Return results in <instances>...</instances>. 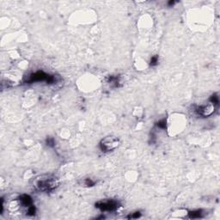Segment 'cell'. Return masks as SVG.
<instances>
[{
	"instance_id": "obj_6",
	"label": "cell",
	"mask_w": 220,
	"mask_h": 220,
	"mask_svg": "<svg viewBox=\"0 0 220 220\" xmlns=\"http://www.w3.org/2000/svg\"><path fill=\"white\" fill-rule=\"evenodd\" d=\"M17 200L20 201L21 205L23 206V207H27L29 208V206H33V199H32L31 196L29 195V194H21L18 197Z\"/></svg>"
},
{
	"instance_id": "obj_4",
	"label": "cell",
	"mask_w": 220,
	"mask_h": 220,
	"mask_svg": "<svg viewBox=\"0 0 220 220\" xmlns=\"http://www.w3.org/2000/svg\"><path fill=\"white\" fill-rule=\"evenodd\" d=\"M120 145V139L115 136L105 137L100 141L99 147L102 152H109L114 150Z\"/></svg>"
},
{
	"instance_id": "obj_3",
	"label": "cell",
	"mask_w": 220,
	"mask_h": 220,
	"mask_svg": "<svg viewBox=\"0 0 220 220\" xmlns=\"http://www.w3.org/2000/svg\"><path fill=\"white\" fill-rule=\"evenodd\" d=\"M120 203L115 199H108L99 200L95 204V208L102 211H115L120 207Z\"/></svg>"
},
{
	"instance_id": "obj_9",
	"label": "cell",
	"mask_w": 220,
	"mask_h": 220,
	"mask_svg": "<svg viewBox=\"0 0 220 220\" xmlns=\"http://www.w3.org/2000/svg\"><path fill=\"white\" fill-rule=\"evenodd\" d=\"M209 102L211 103V104L215 105V106L218 107H219V98L218 95L217 94L211 95L210 96Z\"/></svg>"
},
{
	"instance_id": "obj_8",
	"label": "cell",
	"mask_w": 220,
	"mask_h": 220,
	"mask_svg": "<svg viewBox=\"0 0 220 220\" xmlns=\"http://www.w3.org/2000/svg\"><path fill=\"white\" fill-rule=\"evenodd\" d=\"M188 218L189 219H201L203 218V210L198 209L194 211H188Z\"/></svg>"
},
{
	"instance_id": "obj_11",
	"label": "cell",
	"mask_w": 220,
	"mask_h": 220,
	"mask_svg": "<svg viewBox=\"0 0 220 220\" xmlns=\"http://www.w3.org/2000/svg\"><path fill=\"white\" fill-rule=\"evenodd\" d=\"M159 61V56L158 55H153L150 59V66H156L158 64Z\"/></svg>"
},
{
	"instance_id": "obj_15",
	"label": "cell",
	"mask_w": 220,
	"mask_h": 220,
	"mask_svg": "<svg viewBox=\"0 0 220 220\" xmlns=\"http://www.w3.org/2000/svg\"><path fill=\"white\" fill-rule=\"evenodd\" d=\"M35 213H36V208H35V206L33 205L31 206H29V208H28V211H27V214L29 215V216H34V215H35Z\"/></svg>"
},
{
	"instance_id": "obj_14",
	"label": "cell",
	"mask_w": 220,
	"mask_h": 220,
	"mask_svg": "<svg viewBox=\"0 0 220 220\" xmlns=\"http://www.w3.org/2000/svg\"><path fill=\"white\" fill-rule=\"evenodd\" d=\"M84 185L85 186H87V187H93V186H95V181H93L92 179H90V178H86L85 180H84Z\"/></svg>"
},
{
	"instance_id": "obj_5",
	"label": "cell",
	"mask_w": 220,
	"mask_h": 220,
	"mask_svg": "<svg viewBox=\"0 0 220 220\" xmlns=\"http://www.w3.org/2000/svg\"><path fill=\"white\" fill-rule=\"evenodd\" d=\"M217 107L215 105L211 104V102L207 105H200V106H195L194 108V112L198 116H201V117H208V116L211 115L214 111L215 108Z\"/></svg>"
},
{
	"instance_id": "obj_13",
	"label": "cell",
	"mask_w": 220,
	"mask_h": 220,
	"mask_svg": "<svg viewBox=\"0 0 220 220\" xmlns=\"http://www.w3.org/2000/svg\"><path fill=\"white\" fill-rule=\"evenodd\" d=\"M46 144H47V146L53 148V147L55 146V140H54V138H52V137H47V139H46Z\"/></svg>"
},
{
	"instance_id": "obj_1",
	"label": "cell",
	"mask_w": 220,
	"mask_h": 220,
	"mask_svg": "<svg viewBox=\"0 0 220 220\" xmlns=\"http://www.w3.org/2000/svg\"><path fill=\"white\" fill-rule=\"evenodd\" d=\"M59 185V181L53 175H41L34 179L33 187L39 192H51L57 188Z\"/></svg>"
},
{
	"instance_id": "obj_12",
	"label": "cell",
	"mask_w": 220,
	"mask_h": 220,
	"mask_svg": "<svg viewBox=\"0 0 220 220\" xmlns=\"http://www.w3.org/2000/svg\"><path fill=\"white\" fill-rule=\"evenodd\" d=\"M141 215H142V213H141V212H140L139 211H138L133 212V213H131L130 215L126 216V219H138V218H140V217H141Z\"/></svg>"
},
{
	"instance_id": "obj_10",
	"label": "cell",
	"mask_w": 220,
	"mask_h": 220,
	"mask_svg": "<svg viewBox=\"0 0 220 220\" xmlns=\"http://www.w3.org/2000/svg\"><path fill=\"white\" fill-rule=\"evenodd\" d=\"M156 126L159 129H166L167 128V120L162 119L156 123Z\"/></svg>"
},
{
	"instance_id": "obj_7",
	"label": "cell",
	"mask_w": 220,
	"mask_h": 220,
	"mask_svg": "<svg viewBox=\"0 0 220 220\" xmlns=\"http://www.w3.org/2000/svg\"><path fill=\"white\" fill-rule=\"evenodd\" d=\"M107 83L109 84L112 88H119L120 86V76H108L107 77Z\"/></svg>"
},
{
	"instance_id": "obj_2",
	"label": "cell",
	"mask_w": 220,
	"mask_h": 220,
	"mask_svg": "<svg viewBox=\"0 0 220 220\" xmlns=\"http://www.w3.org/2000/svg\"><path fill=\"white\" fill-rule=\"evenodd\" d=\"M37 82H46L47 84H55L57 82L56 76L47 73L43 71H37L35 72L30 73L24 80V84H33Z\"/></svg>"
},
{
	"instance_id": "obj_16",
	"label": "cell",
	"mask_w": 220,
	"mask_h": 220,
	"mask_svg": "<svg viewBox=\"0 0 220 220\" xmlns=\"http://www.w3.org/2000/svg\"><path fill=\"white\" fill-rule=\"evenodd\" d=\"M176 4V1H168V6L171 7V6H173L174 4Z\"/></svg>"
}]
</instances>
